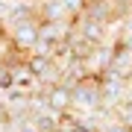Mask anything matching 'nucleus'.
<instances>
[{
	"mask_svg": "<svg viewBox=\"0 0 132 132\" xmlns=\"http://www.w3.org/2000/svg\"><path fill=\"white\" fill-rule=\"evenodd\" d=\"M103 109V97H100V79L97 76H85L71 88V112L76 114H91Z\"/></svg>",
	"mask_w": 132,
	"mask_h": 132,
	"instance_id": "obj_1",
	"label": "nucleus"
},
{
	"mask_svg": "<svg viewBox=\"0 0 132 132\" xmlns=\"http://www.w3.org/2000/svg\"><path fill=\"white\" fill-rule=\"evenodd\" d=\"M6 38H9V44H12L15 53L29 56V53L35 50V44H38V21H27V24L12 27L9 32H6Z\"/></svg>",
	"mask_w": 132,
	"mask_h": 132,
	"instance_id": "obj_2",
	"label": "nucleus"
},
{
	"mask_svg": "<svg viewBox=\"0 0 132 132\" xmlns=\"http://www.w3.org/2000/svg\"><path fill=\"white\" fill-rule=\"evenodd\" d=\"M41 94L47 97V103H50V109L56 114H68L71 112V88H68V85L56 82V85H50V88H44Z\"/></svg>",
	"mask_w": 132,
	"mask_h": 132,
	"instance_id": "obj_3",
	"label": "nucleus"
},
{
	"mask_svg": "<svg viewBox=\"0 0 132 132\" xmlns=\"http://www.w3.org/2000/svg\"><path fill=\"white\" fill-rule=\"evenodd\" d=\"M62 6H65V12L71 15V21H76L79 15H85V6H88V0H62Z\"/></svg>",
	"mask_w": 132,
	"mask_h": 132,
	"instance_id": "obj_4",
	"label": "nucleus"
},
{
	"mask_svg": "<svg viewBox=\"0 0 132 132\" xmlns=\"http://www.w3.org/2000/svg\"><path fill=\"white\" fill-rule=\"evenodd\" d=\"M114 118H118L126 129H132V103H123L118 112H114Z\"/></svg>",
	"mask_w": 132,
	"mask_h": 132,
	"instance_id": "obj_5",
	"label": "nucleus"
}]
</instances>
